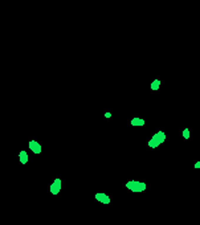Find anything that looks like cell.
<instances>
[{"label":"cell","mask_w":200,"mask_h":225,"mask_svg":"<svg viewBox=\"0 0 200 225\" xmlns=\"http://www.w3.org/2000/svg\"><path fill=\"white\" fill-rule=\"evenodd\" d=\"M164 140H166V132L164 131H158V132H155V134L151 136V139L149 140V147L156 148V147H159Z\"/></svg>","instance_id":"1"},{"label":"cell","mask_w":200,"mask_h":225,"mask_svg":"<svg viewBox=\"0 0 200 225\" xmlns=\"http://www.w3.org/2000/svg\"><path fill=\"white\" fill-rule=\"evenodd\" d=\"M126 188L130 189L131 192H143V191H146L147 185L146 183L139 181V180H130L126 183Z\"/></svg>","instance_id":"2"},{"label":"cell","mask_w":200,"mask_h":225,"mask_svg":"<svg viewBox=\"0 0 200 225\" xmlns=\"http://www.w3.org/2000/svg\"><path fill=\"white\" fill-rule=\"evenodd\" d=\"M61 187H62V181L61 179H54V181L51 184V193L52 195H59L60 191H61Z\"/></svg>","instance_id":"3"},{"label":"cell","mask_w":200,"mask_h":225,"mask_svg":"<svg viewBox=\"0 0 200 225\" xmlns=\"http://www.w3.org/2000/svg\"><path fill=\"white\" fill-rule=\"evenodd\" d=\"M28 146H29V150L32 151L33 154H36V155L41 154V151H43V147H41V144H40L39 142H36V140H31Z\"/></svg>","instance_id":"4"},{"label":"cell","mask_w":200,"mask_h":225,"mask_svg":"<svg viewBox=\"0 0 200 225\" xmlns=\"http://www.w3.org/2000/svg\"><path fill=\"white\" fill-rule=\"evenodd\" d=\"M96 200H98L99 203H102V204H110V197L106 195V193H104V192H98V193H96Z\"/></svg>","instance_id":"5"},{"label":"cell","mask_w":200,"mask_h":225,"mask_svg":"<svg viewBox=\"0 0 200 225\" xmlns=\"http://www.w3.org/2000/svg\"><path fill=\"white\" fill-rule=\"evenodd\" d=\"M19 159H20V163H21V164H27L28 160H29L27 151H24V150L20 151V152H19Z\"/></svg>","instance_id":"6"},{"label":"cell","mask_w":200,"mask_h":225,"mask_svg":"<svg viewBox=\"0 0 200 225\" xmlns=\"http://www.w3.org/2000/svg\"><path fill=\"white\" fill-rule=\"evenodd\" d=\"M131 126H144V119H142V118H133L131 119Z\"/></svg>","instance_id":"7"},{"label":"cell","mask_w":200,"mask_h":225,"mask_svg":"<svg viewBox=\"0 0 200 225\" xmlns=\"http://www.w3.org/2000/svg\"><path fill=\"white\" fill-rule=\"evenodd\" d=\"M159 87H160V81L159 79H154V81L151 82V90L156 91V90H159Z\"/></svg>","instance_id":"8"},{"label":"cell","mask_w":200,"mask_h":225,"mask_svg":"<svg viewBox=\"0 0 200 225\" xmlns=\"http://www.w3.org/2000/svg\"><path fill=\"white\" fill-rule=\"evenodd\" d=\"M189 135H191L189 129H184L183 130V138H184V139H189Z\"/></svg>","instance_id":"9"},{"label":"cell","mask_w":200,"mask_h":225,"mask_svg":"<svg viewBox=\"0 0 200 225\" xmlns=\"http://www.w3.org/2000/svg\"><path fill=\"white\" fill-rule=\"evenodd\" d=\"M105 116L106 118H111V113H105Z\"/></svg>","instance_id":"10"},{"label":"cell","mask_w":200,"mask_h":225,"mask_svg":"<svg viewBox=\"0 0 200 225\" xmlns=\"http://www.w3.org/2000/svg\"><path fill=\"white\" fill-rule=\"evenodd\" d=\"M195 168H200V161H196V163H195Z\"/></svg>","instance_id":"11"},{"label":"cell","mask_w":200,"mask_h":225,"mask_svg":"<svg viewBox=\"0 0 200 225\" xmlns=\"http://www.w3.org/2000/svg\"><path fill=\"white\" fill-rule=\"evenodd\" d=\"M199 143H200V140H199Z\"/></svg>","instance_id":"12"}]
</instances>
